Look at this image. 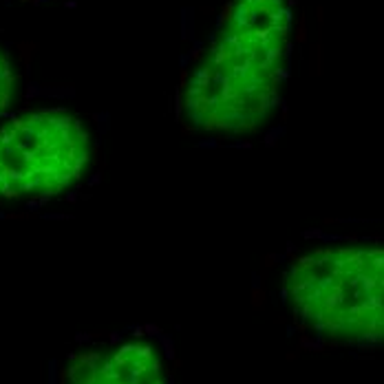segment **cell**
<instances>
[{
	"label": "cell",
	"instance_id": "4",
	"mask_svg": "<svg viewBox=\"0 0 384 384\" xmlns=\"http://www.w3.org/2000/svg\"><path fill=\"white\" fill-rule=\"evenodd\" d=\"M60 384H170L166 353L141 334L69 356Z\"/></svg>",
	"mask_w": 384,
	"mask_h": 384
},
{
	"label": "cell",
	"instance_id": "1",
	"mask_svg": "<svg viewBox=\"0 0 384 384\" xmlns=\"http://www.w3.org/2000/svg\"><path fill=\"white\" fill-rule=\"evenodd\" d=\"M289 55V0H228L183 80V128L217 141L260 135L283 104Z\"/></svg>",
	"mask_w": 384,
	"mask_h": 384
},
{
	"label": "cell",
	"instance_id": "3",
	"mask_svg": "<svg viewBox=\"0 0 384 384\" xmlns=\"http://www.w3.org/2000/svg\"><path fill=\"white\" fill-rule=\"evenodd\" d=\"M97 155L95 135L66 109H24L0 122V206H29L75 190Z\"/></svg>",
	"mask_w": 384,
	"mask_h": 384
},
{
	"label": "cell",
	"instance_id": "5",
	"mask_svg": "<svg viewBox=\"0 0 384 384\" xmlns=\"http://www.w3.org/2000/svg\"><path fill=\"white\" fill-rule=\"evenodd\" d=\"M18 89V73L16 66L11 62V55L0 47V115L9 109V104L13 102Z\"/></svg>",
	"mask_w": 384,
	"mask_h": 384
},
{
	"label": "cell",
	"instance_id": "2",
	"mask_svg": "<svg viewBox=\"0 0 384 384\" xmlns=\"http://www.w3.org/2000/svg\"><path fill=\"white\" fill-rule=\"evenodd\" d=\"M278 280L305 338L336 349H384V232L305 234L285 252Z\"/></svg>",
	"mask_w": 384,
	"mask_h": 384
}]
</instances>
